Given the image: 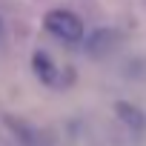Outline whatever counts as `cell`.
Masks as SVG:
<instances>
[{
	"label": "cell",
	"instance_id": "cell-1",
	"mask_svg": "<svg viewBox=\"0 0 146 146\" xmlns=\"http://www.w3.org/2000/svg\"><path fill=\"white\" fill-rule=\"evenodd\" d=\"M43 26H46V32H49L52 37H57V40H63V43H78V40H83V23H80V17L72 15V12H66V9L49 12Z\"/></svg>",
	"mask_w": 146,
	"mask_h": 146
},
{
	"label": "cell",
	"instance_id": "cell-2",
	"mask_svg": "<svg viewBox=\"0 0 146 146\" xmlns=\"http://www.w3.org/2000/svg\"><path fill=\"white\" fill-rule=\"evenodd\" d=\"M32 66H35V75H37V78H40L46 86H57V83H60V69L52 63V57H49V54L37 52Z\"/></svg>",
	"mask_w": 146,
	"mask_h": 146
},
{
	"label": "cell",
	"instance_id": "cell-3",
	"mask_svg": "<svg viewBox=\"0 0 146 146\" xmlns=\"http://www.w3.org/2000/svg\"><path fill=\"white\" fill-rule=\"evenodd\" d=\"M115 46V35L112 32H95L92 37H86V49L92 52V54H103V52H109Z\"/></svg>",
	"mask_w": 146,
	"mask_h": 146
},
{
	"label": "cell",
	"instance_id": "cell-4",
	"mask_svg": "<svg viewBox=\"0 0 146 146\" xmlns=\"http://www.w3.org/2000/svg\"><path fill=\"white\" fill-rule=\"evenodd\" d=\"M117 115H120V120H123L129 129H143V126H146V117H143L135 106H129V103H117Z\"/></svg>",
	"mask_w": 146,
	"mask_h": 146
}]
</instances>
